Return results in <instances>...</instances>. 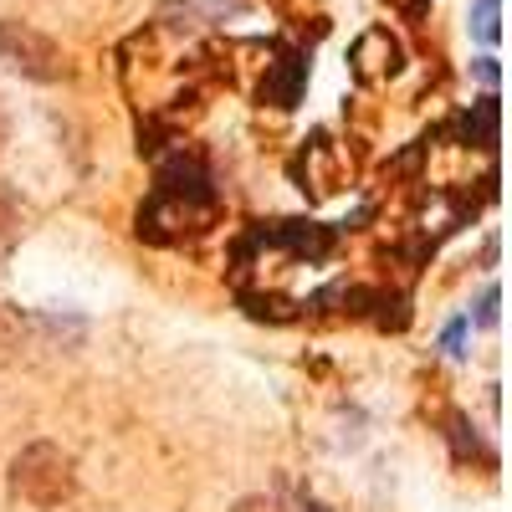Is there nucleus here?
<instances>
[{
    "instance_id": "f8f14e48",
    "label": "nucleus",
    "mask_w": 512,
    "mask_h": 512,
    "mask_svg": "<svg viewBox=\"0 0 512 512\" xmlns=\"http://www.w3.org/2000/svg\"><path fill=\"white\" fill-rule=\"evenodd\" d=\"M461 344H466V318H456L446 328V354H461Z\"/></svg>"
},
{
    "instance_id": "9d476101",
    "label": "nucleus",
    "mask_w": 512,
    "mask_h": 512,
    "mask_svg": "<svg viewBox=\"0 0 512 512\" xmlns=\"http://www.w3.org/2000/svg\"><path fill=\"white\" fill-rule=\"evenodd\" d=\"M180 11H205V21H221V16H231V11H241L246 0H175Z\"/></svg>"
},
{
    "instance_id": "2eb2a0df",
    "label": "nucleus",
    "mask_w": 512,
    "mask_h": 512,
    "mask_svg": "<svg viewBox=\"0 0 512 512\" xmlns=\"http://www.w3.org/2000/svg\"><path fill=\"white\" fill-rule=\"evenodd\" d=\"M395 6H400V11L410 16V21H420L425 11H431V0H395Z\"/></svg>"
},
{
    "instance_id": "ddd939ff",
    "label": "nucleus",
    "mask_w": 512,
    "mask_h": 512,
    "mask_svg": "<svg viewBox=\"0 0 512 512\" xmlns=\"http://www.w3.org/2000/svg\"><path fill=\"white\" fill-rule=\"evenodd\" d=\"M287 507H292V512H323L308 492H297V487H287Z\"/></svg>"
},
{
    "instance_id": "423d86ee",
    "label": "nucleus",
    "mask_w": 512,
    "mask_h": 512,
    "mask_svg": "<svg viewBox=\"0 0 512 512\" xmlns=\"http://www.w3.org/2000/svg\"><path fill=\"white\" fill-rule=\"evenodd\" d=\"M456 134H461V144H477V149H497V93H487L472 113H461L456 123Z\"/></svg>"
},
{
    "instance_id": "f3484780",
    "label": "nucleus",
    "mask_w": 512,
    "mask_h": 512,
    "mask_svg": "<svg viewBox=\"0 0 512 512\" xmlns=\"http://www.w3.org/2000/svg\"><path fill=\"white\" fill-rule=\"evenodd\" d=\"M11 139V113H6V98H0V144Z\"/></svg>"
},
{
    "instance_id": "7ed1b4c3",
    "label": "nucleus",
    "mask_w": 512,
    "mask_h": 512,
    "mask_svg": "<svg viewBox=\"0 0 512 512\" xmlns=\"http://www.w3.org/2000/svg\"><path fill=\"white\" fill-rule=\"evenodd\" d=\"M0 57H6L21 77H31V82H62L72 72L67 52L57 47V41L47 31H36L31 21H16V16L0 21Z\"/></svg>"
},
{
    "instance_id": "1a4fd4ad",
    "label": "nucleus",
    "mask_w": 512,
    "mask_h": 512,
    "mask_svg": "<svg viewBox=\"0 0 512 512\" xmlns=\"http://www.w3.org/2000/svg\"><path fill=\"white\" fill-rule=\"evenodd\" d=\"M16 231H21V200L0 185V256L11 251V241H16Z\"/></svg>"
},
{
    "instance_id": "9b49d317",
    "label": "nucleus",
    "mask_w": 512,
    "mask_h": 512,
    "mask_svg": "<svg viewBox=\"0 0 512 512\" xmlns=\"http://www.w3.org/2000/svg\"><path fill=\"white\" fill-rule=\"evenodd\" d=\"M477 323H482V328H492V323H497V287H487V292H482V313H477Z\"/></svg>"
},
{
    "instance_id": "20e7f679",
    "label": "nucleus",
    "mask_w": 512,
    "mask_h": 512,
    "mask_svg": "<svg viewBox=\"0 0 512 512\" xmlns=\"http://www.w3.org/2000/svg\"><path fill=\"white\" fill-rule=\"evenodd\" d=\"M349 67L359 82H384V77H395L405 67V47H400V36L390 26H369L354 47H349Z\"/></svg>"
},
{
    "instance_id": "dca6fc26",
    "label": "nucleus",
    "mask_w": 512,
    "mask_h": 512,
    "mask_svg": "<svg viewBox=\"0 0 512 512\" xmlns=\"http://www.w3.org/2000/svg\"><path fill=\"white\" fill-rule=\"evenodd\" d=\"M477 77L487 82V88H497V57H482V62H477Z\"/></svg>"
},
{
    "instance_id": "39448f33",
    "label": "nucleus",
    "mask_w": 512,
    "mask_h": 512,
    "mask_svg": "<svg viewBox=\"0 0 512 512\" xmlns=\"http://www.w3.org/2000/svg\"><path fill=\"white\" fill-rule=\"evenodd\" d=\"M303 88H308V57L282 47L277 62H267V77H262V103L272 108H297L303 103Z\"/></svg>"
},
{
    "instance_id": "4468645a",
    "label": "nucleus",
    "mask_w": 512,
    "mask_h": 512,
    "mask_svg": "<svg viewBox=\"0 0 512 512\" xmlns=\"http://www.w3.org/2000/svg\"><path fill=\"white\" fill-rule=\"evenodd\" d=\"M231 512H277V507H272L267 497H241V502H236Z\"/></svg>"
},
{
    "instance_id": "f257e3e1",
    "label": "nucleus",
    "mask_w": 512,
    "mask_h": 512,
    "mask_svg": "<svg viewBox=\"0 0 512 512\" xmlns=\"http://www.w3.org/2000/svg\"><path fill=\"white\" fill-rule=\"evenodd\" d=\"M216 216V190H210V175L200 159H169L154 180L149 205L139 210V236L159 241L164 226H195L205 231V221Z\"/></svg>"
},
{
    "instance_id": "0eeeda50",
    "label": "nucleus",
    "mask_w": 512,
    "mask_h": 512,
    "mask_svg": "<svg viewBox=\"0 0 512 512\" xmlns=\"http://www.w3.org/2000/svg\"><path fill=\"white\" fill-rule=\"evenodd\" d=\"M446 425H451V446H456V456L461 461H482V466H497V456H492V446H482V436H477V425L466 420V415H446Z\"/></svg>"
},
{
    "instance_id": "f03ea898",
    "label": "nucleus",
    "mask_w": 512,
    "mask_h": 512,
    "mask_svg": "<svg viewBox=\"0 0 512 512\" xmlns=\"http://www.w3.org/2000/svg\"><path fill=\"white\" fill-rule=\"evenodd\" d=\"M77 492V461L57 441H31L11 461V497L36 507V512H57Z\"/></svg>"
},
{
    "instance_id": "6e6552de",
    "label": "nucleus",
    "mask_w": 512,
    "mask_h": 512,
    "mask_svg": "<svg viewBox=\"0 0 512 512\" xmlns=\"http://www.w3.org/2000/svg\"><path fill=\"white\" fill-rule=\"evenodd\" d=\"M497 6L502 0H472V16H466V26H472V36L482 41V47H497V36H502Z\"/></svg>"
}]
</instances>
